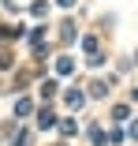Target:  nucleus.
I'll list each match as a JSON object with an SVG mask.
<instances>
[{"instance_id": "1", "label": "nucleus", "mask_w": 138, "mask_h": 146, "mask_svg": "<svg viewBox=\"0 0 138 146\" xmlns=\"http://www.w3.org/2000/svg\"><path fill=\"white\" fill-rule=\"evenodd\" d=\"M75 38H78V30H75V23H71V19H64V23H60V41H64V45H71Z\"/></svg>"}, {"instance_id": "2", "label": "nucleus", "mask_w": 138, "mask_h": 146, "mask_svg": "<svg viewBox=\"0 0 138 146\" xmlns=\"http://www.w3.org/2000/svg\"><path fill=\"white\" fill-rule=\"evenodd\" d=\"M64 101H67V105H71V109H78V105H82V101H86V94H82V90H78V86H71V90H67V94H64Z\"/></svg>"}, {"instance_id": "3", "label": "nucleus", "mask_w": 138, "mask_h": 146, "mask_svg": "<svg viewBox=\"0 0 138 146\" xmlns=\"http://www.w3.org/2000/svg\"><path fill=\"white\" fill-rule=\"evenodd\" d=\"M37 124L41 127H52V124H56V112H52V109H41L37 112Z\"/></svg>"}, {"instance_id": "4", "label": "nucleus", "mask_w": 138, "mask_h": 146, "mask_svg": "<svg viewBox=\"0 0 138 146\" xmlns=\"http://www.w3.org/2000/svg\"><path fill=\"white\" fill-rule=\"evenodd\" d=\"M56 71L60 75H71L75 71V60H71V56H60V60H56Z\"/></svg>"}, {"instance_id": "5", "label": "nucleus", "mask_w": 138, "mask_h": 146, "mask_svg": "<svg viewBox=\"0 0 138 146\" xmlns=\"http://www.w3.org/2000/svg\"><path fill=\"white\" fill-rule=\"evenodd\" d=\"M75 131H78V124H75V120H60V135H64V139H71Z\"/></svg>"}, {"instance_id": "6", "label": "nucleus", "mask_w": 138, "mask_h": 146, "mask_svg": "<svg viewBox=\"0 0 138 146\" xmlns=\"http://www.w3.org/2000/svg\"><path fill=\"white\" fill-rule=\"evenodd\" d=\"M82 49H86L90 56H93V52H101V45H97V38H82Z\"/></svg>"}, {"instance_id": "7", "label": "nucleus", "mask_w": 138, "mask_h": 146, "mask_svg": "<svg viewBox=\"0 0 138 146\" xmlns=\"http://www.w3.org/2000/svg\"><path fill=\"white\" fill-rule=\"evenodd\" d=\"M90 94H93V98H101V94H108V82H101V79H97V82L90 86Z\"/></svg>"}, {"instance_id": "8", "label": "nucleus", "mask_w": 138, "mask_h": 146, "mask_svg": "<svg viewBox=\"0 0 138 146\" xmlns=\"http://www.w3.org/2000/svg\"><path fill=\"white\" fill-rule=\"evenodd\" d=\"M30 109H34L30 101H19V105H15V116H30Z\"/></svg>"}, {"instance_id": "9", "label": "nucleus", "mask_w": 138, "mask_h": 146, "mask_svg": "<svg viewBox=\"0 0 138 146\" xmlns=\"http://www.w3.org/2000/svg\"><path fill=\"white\" fill-rule=\"evenodd\" d=\"M45 8H49V0H34V8H30V11H34V15H45Z\"/></svg>"}, {"instance_id": "10", "label": "nucleus", "mask_w": 138, "mask_h": 146, "mask_svg": "<svg viewBox=\"0 0 138 146\" xmlns=\"http://www.w3.org/2000/svg\"><path fill=\"white\" fill-rule=\"evenodd\" d=\"M127 112H131L127 105H116V109H112V116H116V120H127Z\"/></svg>"}, {"instance_id": "11", "label": "nucleus", "mask_w": 138, "mask_h": 146, "mask_svg": "<svg viewBox=\"0 0 138 146\" xmlns=\"http://www.w3.org/2000/svg\"><path fill=\"white\" fill-rule=\"evenodd\" d=\"M26 142H30V135H26V131H19V135H15V142H11V146H26Z\"/></svg>"}, {"instance_id": "12", "label": "nucleus", "mask_w": 138, "mask_h": 146, "mask_svg": "<svg viewBox=\"0 0 138 146\" xmlns=\"http://www.w3.org/2000/svg\"><path fill=\"white\" fill-rule=\"evenodd\" d=\"M127 135H131V139H138V120H134V124L127 127Z\"/></svg>"}, {"instance_id": "13", "label": "nucleus", "mask_w": 138, "mask_h": 146, "mask_svg": "<svg viewBox=\"0 0 138 146\" xmlns=\"http://www.w3.org/2000/svg\"><path fill=\"white\" fill-rule=\"evenodd\" d=\"M60 8H75V0H60Z\"/></svg>"}, {"instance_id": "14", "label": "nucleus", "mask_w": 138, "mask_h": 146, "mask_svg": "<svg viewBox=\"0 0 138 146\" xmlns=\"http://www.w3.org/2000/svg\"><path fill=\"white\" fill-rule=\"evenodd\" d=\"M134 64H138V52H134Z\"/></svg>"}]
</instances>
